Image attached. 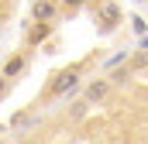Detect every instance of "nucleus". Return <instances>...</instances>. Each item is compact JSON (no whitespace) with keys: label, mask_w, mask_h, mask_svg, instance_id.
<instances>
[{"label":"nucleus","mask_w":148,"mask_h":144,"mask_svg":"<svg viewBox=\"0 0 148 144\" xmlns=\"http://www.w3.org/2000/svg\"><path fill=\"white\" fill-rule=\"evenodd\" d=\"M110 86H114V79H90V82L83 86V100H86V103H100V100H107Z\"/></svg>","instance_id":"nucleus-1"},{"label":"nucleus","mask_w":148,"mask_h":144,"mask_svg":"<svg viewBox=\"0 0 148 144\" xmlns=\"http://www.w3.org/2000/svg\"><path fill=\"white\" fill-rule=\"evenodd\" d=\"M76 86H79V69H69V72H62V75L52 82V93H55V96H66V93H73Z\"/></svg>","instance_id":"nucleus-2"},{"label":"nucleus","mask_w":148,"mask_h":144,"mask_svg":"<svg viewBox=\"0 0 148 144\" xmlns=\"http://www.w3.org/2000/svg\"><path fill=\"white\" fill-rule=\"evenodd\" d=\"M52 14H55V3H48V0H38L35 3V17L38 21H52Z\"/></svg>","instance_id":"nucleus-3"},{"label":"nucleus","mask_w":148,"mask_h":144,"mask_svg":"<svg viewBox=\"0 0 148 144\" xmlns=\"http://www.w3.org/2000/svg\"><path fill=\"white\" fill-rule=\"evenodd\" d=\"M21 69H24V58L17 55V58H10V62H7V69H3V72H7V75H17Z\"/></svg>","instance_id":"nucleus-4"},{"label":"nucleus","mask_w":148,"mask_h":144,"mask_svg":"<svg viewBox=\"0 0 148 144\" xmlns=\"http://www.w3.org/2000/svg\"><path fill=\"white\" fill-rule=\"evenodd\" d=\"M66 3H79V0H66Z\"/></svg>","instance_id":"nucleus-5"}]
</instances>
